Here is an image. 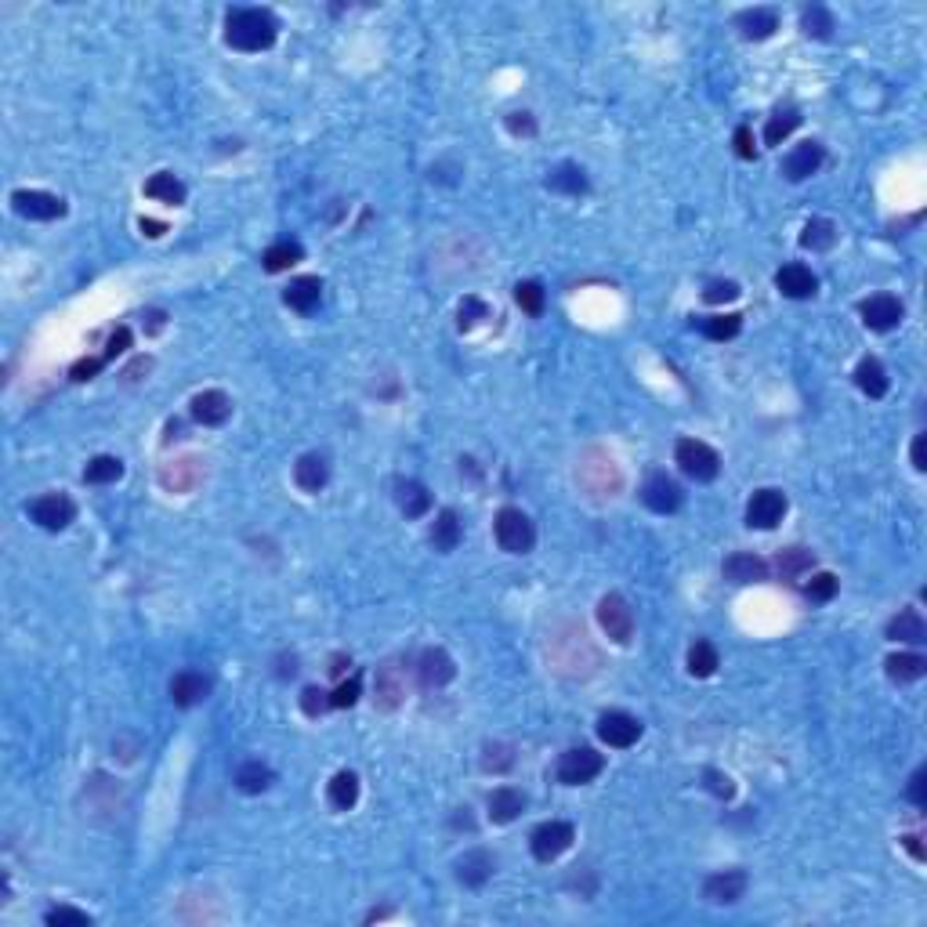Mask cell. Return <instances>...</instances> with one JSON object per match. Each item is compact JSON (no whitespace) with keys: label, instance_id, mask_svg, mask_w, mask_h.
I'll use <instances>...</instances> for the list:
<instances>
[{"label":"cell","instance_id":"cell-1","mask_svg":"<svg viewBox=\"0 0 927 927\" xmlns=\"http://www.w3.org/2000/svg\"><path fill=\"white\" fill-rule=\"evenodd\" d=\"M279 22L265 7H236L225 18V40L236 51H265L276 44Z\"/></svg>","mask_w":927,"mask_h":927},{"label":"cell","instance_id":"cell-2","mask_svg":"<svg viewBox=\"0 0 927 927\" xmlns=\"http://www.w3.org/2000/svg\"><path fill=\"white\" fill-rule=\"evenodd\" d=\"M576 479H580L584 493H591V497H598V500L616 497L619 490H623V471H619L616 457L606 453V449H598V446H591V449L580 453V460H576Z\"/></svg>","mask_w":927,"mask_h":927},{"label":"cell","instance_id":"cell-3","mask_svg":"<svg viewBox=\"0 0 927 927\" xmlns=\"http://www.w3.org/2000/svg\"><path fill=\"white\" fill-rule=\"evenodd\" d=\"M493 532H497L500 551H508V554H529L532 543H536V529H532V521L521 508H500L497 521H493Z\"/></svg>","mask_w":927,"mask_h":927},{"label":"cell","instance_id":"cell-4","mask_svg":"<svg viewBox=\"0 0 927 927\" xmlns=\"http://www.w3.org/2000/svg\"><path fill=\"white\" fill-rule=\"evenodd\" d=\"M674 460H678L681 471H685L689 479H696V482H711V479H718V471H722L718 449L707 446V442H700V438H681V442L674 446Z\"/></svg>","mask_w":927,"mask_h":927},{"label":"cell","instance_id":"cell-5","mask_svg":"<svg viewBox=\"0 0 927 927\" xmlns=\"http://www.w3.org/2000/svg\"><path fill=\"white\" fill-rule=\"evenodd\" d=\"M602 768H606V757H602L598 750H591V746H573V750H565V753L558 757V783H565V786H584V783L598 779Z\"/></svg>","mask_w":927,"mask_h":927},{"label":"cell","instance_id":"cell-6","mask_svg":"<svg viewBox=\"0 0 927 927\" xmlns=\"http://www.w3.org/2000/svg\"><path fill=\"white\" fill-rule=\"evenodd\" d=\"M576 840V829L562 819H551V823H540L532 833H529V848L540 862H554L558 855H565Z\"/></svg>","mask_w":927,"mask_h":927},{"label":"cell","instance_id":"cell-7","mask_svg":"<svg viewBox=\"0 0 927 927\" xmlns=\"http://www.w3.org/2000/svg\"><path fill=\"white\" fill-rule=\"evenodd\" d=\"M160 486L167 493H193L200 482H204V460L200 457H178V460H167L160 468Z\"/></svg>","mask_w":927,"mask_h":927},{"label":"cell","instance_id":"cell-8","mask_svg":"<svg viewBox=\"0 0 927 927\" xmlns=\"http://www.w3.org/2000/svg\"><path fill=\"white\" fill-rule=\"evenodd\" d=\"M598 623L609 634V641H616V645H627L634 637V613L619 595H606L598 602Z\"/></svg>","mask_w":927,"mask_h":927},{"label":"cell","instance_id":"cell-9","mask_svg":"<svg viewBox=\"0 0 927 927\" xmlns=\"http://www.w3.org/2000/svg\"><path fill=\"white\" fill-rule=\"evenodd\" d=\"M29 515H33V521H37L40 529H47V532H58V529H66V525L77 518V504H73L66 493H47V497L33 500Z\"/></svg>","mask_w":927,"mask_h":927},{"label":"cell","instance_id":"cell-10","mask_svg":"<svg viewBox=\"0 0 927 927\" xmlns=\"http://www.w3.org/2000/svg\"><path fill=\"white\" fill-rule=\"evenodd\" d=\"M786 515V497L779 490H757L746 504V525L750 529H775Z\"/></svg>","mask_w":927,"mask_h":927},{"label":"cell","instance_id":"cell-11","mask_svg":"<svg viewBox=\"0 0 927 927\" xmlns=\"http://www.w3.org/2000/svg\"><path fill=\"white\" fill-rule=\"evenodd\" d=\"M11 206H15L22 217H29V221H55V217L66 214V204H62L58 196L40 193V189H18V193L11 196Z\"/></svg>","mask_w":927,"mask_h":927},{"label":"cell","instance_id":"cell-12","mask_svg":"<svg viewBox=\"0 0 927 927\" xmlns=\"http://www.w3.org/2000/svg\"><path fill=\"white\" fill-rule=\"evenodd\" d=\"M859 315H862V322H866L869 330L888 333V330H895V326L902 322V301L891 298V294H873V298H866V301L859 305Z\"/></svg>","mask_w":927,"mask_h":927},{"label":"cell","instance_id":"cell-13","mask_svg":"<svg viewBox=\"0 0 927 927\" xmlns=\"http://www.w3.org/2000/svg\"><path fill=\"white\" fill-rule=\"evenodd\" d=\"M406 696V678H403V667L395 659H388L384 667H377V678H374V703L381 711H395Z\"/></svg>","mask_w":927,"mask_h":927},{"label":"cell","instance_id":"cell-14","mask_svg":"<svg viewBox=\"0 0 927 927\" xmlns=\"http://www.w3.org/2000/svg\"><path fill=\"white\" fill-rule=\"evenodd\" d=\"M598 739L616 746V750H627V746H634L641 739V722L623 714V711H609V714L598 718Z\"/></svg>","mask_w":927,"mask_h":927},{"label":"cell","instance_id":"cell-15","mask_svg":"<svg viewBox=\"0 0 927 927\" xmlns=\"http://www.w3.org/2000/svg\"><path fill=\"white\" fill-rule=\"evenodd\" d=\"M641 500L645 508H652L656 515H670L681 508V486L667 475H652L645 486H641Z\"/></svg>","mask_w":927,"mask_h":927},{"label":"cell","instance_id":"cell-16","mask_svg":"<svg viewBox=\"0 0 927 927\" xmlns=\"http://www.w3.org/2000/svg\"><path fill=\"white\" fill-rule=\"evenodd\" d=\"M189 413H193V420H196V424H204V427H217V424H225V420L232 416V399H228L225 392L210 388V392L193 395Z\"/></svg>","mask_w":927,"mask_h":927},{"label":"cell","instance_id":"cell-17","mask_svg":"<svg viewBox=\"0 0 927 927\" xmlns=\"http://www.w3.org/2000/svg\"><path fill=\"white\" fill-rule=\"evenodd\" d=\"M416 674H420V685H424V689H442V685L453 681L457 667H453V659H449L442 648H424L420 659H416Z\"/></svg>","mask_w":927,"mask_h":927},{"label":"cell","instance_id":"cell-18","mask_svg":"<svg viewBox=\"0 0 927 927\" xmlns=\"http://www.w3.org/2000/svg\"><path fill=\"white\" fill-rule=\"evenodd\" d=\"M775 287H779L783 298L805 301V298H812V294L819 290V279H816L812 269H805V265H783V269L775 272Z\"/></svg>","mask_w":927,"mask_h":927},{"label":"cell","instance_id":"cell-19","mask_svg":"<svg viewBox=\"0 0 927 927\" xmlns=\"http://www.w3.org/2000/svg\"><path fill=\"white\" fill-rule=\"evenodd\" d=\"M722 569H724V580H732V584H761V580H768V562L757 558V554H750V551L728 554Z\"/></svg>","mask_w":927,"mask_h":927},{"label":"cell","instance_id":"cell-20","mask_svg":"<svg viewBox=\"0 0 927 927\" xmlns=\"http://www.w3.org/2000/svg\"><path fill=\"white\" fill-rule=\"evenodd\" d=\"M743 891H746V873H743V869L714 873V877H707V884H703V899H707V902H718V906L739 902Z\"/></svg>","mask_w":927,"mask_h":927},{"label":"cell","instance_id":"cell-21","mask_svg":"<svg viewBox=\"0 0 927 927\" xmlns=\"http://www.w3.org/2000/svg\"><path fill=\"white\" fill-rule=\"evenodd\" d=\"M819 167H823V145H819V142H801V145L786 156L783 174H786L790 182H805V178H812Z\"/></svg>","mask_w":927,"mask_h":927},{"label":"cell","instance_id":"cell-22","mask_svg":"<svg viewBox=\"0 0 927 927\" xmlns=\"http://www.w3.org/2000/svg\"><path fill=\"white\" fill-rule=\"evenodd\" d=\"M210 692V681H206L200 670H182L171 678V700L174 707H196L200 700H206Z\"/></svg>","mask_w":927,"mask_h":927},{"label":"cell","instance_id":"cell-23","mask_svg":"<svg viewBox=\"0 0 927 927\" xmlns=\"http://www.w3.org/2000/svg\"><path fill=\"white\" fill-rule=\"evenodd\" d=\"M735 26L743 29L746 40H768L779 29V15L772 7H746L735 15Z\"/></svg>","mask_w":927,"mask_h":927},{"label":"cell","instance_id":"cell-24","mask_svg":"<svg viewBox=\"0 0 927 927\" xmlns=\"http://www.w3.org/2000/svg\"><path fill=\"white\" fill-rule=\"evenodd\" d=\"M493 866H497L493 855L479 848V851H468V855L457 862V877H460L468 888H482V884L493 877Z\"/></svg>","mask_w":927,"mask_h":927},{"label":"cell","instance_id":"cell-25","mask_svg":"<svg viewBox=\"0 0 927 927\" xmlns=\"http://www.w3.org/2000/svg\"><path fill=\"white\" fill-rule=\"evenodd\" d=\"M283 301L294 311H311L322 301V283H319L315 276H298V279H290V287L283 290Z\"/></svg>","mask_w":927,"mask_h":927},{"label":"cell","instance_id":"cell-26","mask_svg":"<svg viewBox=\"0 0 927 927\" xmlns=\"http://www.w3.org/2000/svg\"><path fill=\"white\" fill-rule=\"evenodd\" d=\"M326 479H330V468H326V460H322L319 453H305V457L294 464V482H298V490H305V493H319V490L326 486Z\"/></svg>","mask_w":927,"mask_h":927},{"label":"cell","instance_id":"cell-27","mask_svg":"<svg viewBox=\"0 0 927 927\" xmlns=\"http://www.w3.org/2000/svg\"><path fill=\"white\" fill-rule=\"evenodd\" d=\"M326 801H330L333 812L355 808V801H359V775L355 772H337L330 779V786H326Z\"/></svg>","mask_w":927,"mask_h":927},{"label":"cell","instance_id":"cell-28","mask_svg":"<svg viewBox=\"0 0 927 927\" xmlns=\"http://www.w3.org/2000/svg\"><path fill=\"white\" fill-rule=\"evenodd\" d=\"M525 812V797L511 790V786H500V790H493L490 794V819L493 823H515L518 816Z\"/></svg>","mask_w":927,"mask_h":927},{"label":"cell","instance_id":"cell-29","mask_svg":"<svg viewBox=\"0 0 927 927\" xmlns=\"http://www.w3.org/2000/svg\"><path fill=\"white\" fill-rule=\"evenodd\" d=\"M145 196L156 200V204L178 206V204H185V185H182L171 171H160V174H153V178L145 182Z\"/></svg>","mask_w":927,"mask_h":927},{"label":"cell","instance_id":"cell-30","mask_svg":"<svg viewBox=\"0 0 927 927\" xmlns=\"http://www.w3.org/2000/svg\"><path fill=\"white\" fill-rule=\"evenodd\" d=\"M547 189L551 193H565V196H584L587 193V174L576 163H558L551 171V178H547Z\"/></svg>","mask_w":927,"mask_h":927},{"label":"cell","instance_id":"cell-31","mask_svg":"<svg viewBox=\"0 0 927 927\" xmlns=\"http://www.w3.org/2000/svg\"><path fill=\"white\" fill-rule=\"evenodd\" d=\"M855 384L869 395V399H884L888 395V374H884V366H880V359H862L859 366H855Z\"/></svg>","mask_w":927,"mask_h":927},{"label":"cell","instance_id":"cell-32","mask_svg":"<svg viewBox=\"0 0 927 927\" xmlns=\"http://www.w3.org/2000/svg\"><path fill=\"white\" fill-rule=\"evenodd\" d=\"M812 565H816V554L805 551V547H786V551H779V558H775V569H779V576H783L786 584H794V580H801L805 573H812Z\"/></svg>","mask_w":927,"mask_h":927},{"label":"cell","instance_id":"cell-33","mask_svg":"<svg viewBox=\"0 0 927 927\" xmlns=\"http://www.w3.org/2000/svg\"><path fill=\"white\" fill-rule=\"evenodd\" d=\"M888 678L891 681H921L927 674V659L921 656V652H899V656H888Z\"/></svg>","mask_w":927,"mask_h":927},{"label":"cell","instance_id":"cell-34","mask_svg":"<svg viewBox=\"0 0 927 927\" xmlns=\"http://www.w3.org/2000/svg\"><path fill=\"white\" fill-rule=\"evenodd\" d=\"M395 500H399V508H403V515L406 518H420L431 511V493H427L420 482H413V479L395 486Z\"/></svg>","mask_w":927,"mask_h":927},{"label":"cell","instance_id":"cell-35","mask_svg":"<svg viewBox=\"0 0 927 927\" xmlns=\"http://www.w3.org/2000/svg\"><path fill=\"white\" fill-rule=\"evenodd\" d=\"M888 637H891V641H910V645L924 641L927 637L924 616H921L917 609H902L899 616L888 623Z\"/></svg>","mask_w":927,"mask_h":927},{"label":"cell","instance_id":"cell-36","mask_svg":"<svg viewBox=\"0 0 927 927\" xmlns=\"http://www.w3.org/2000/svg\"><path fill=\"white\" fill-rule=\"evenodd\" d=\"M431 543H435V551H453L457 543H460V518H457V511H438V518H435V525H431Z\"/></svg>","mask_w":927,"mask_h":927},{"label":"cell","instance_id":"cell-37","mask_svg":"<svg viewBox=\"0 0 927 927\" xmlns=\"http://www.w3.org/2000/svg\"><path fill=\"white\" fill-rule=\"evenodd\" d=\"M301 258H305L301 243L283 239V243H276V247H269V250H265L261 265H265V272H287V269H290V265H298Z\"/></svg>","mask_w":927,"mask_h":927},{"label":"cell","instance_id":"cell-38","mask_svg":"<svg viewBox=\"0 0 927 927\" xmlns=\"http://www.w3.org/2000/svg\"><path fill=\"white\" fill-rule=\"evenodd\" d=\"M236 786H239L243 794H261V790L272 786V768L261 764V761H247V764H239V772H236Z\"/></svg>","mask_w":927,"mask_h":927},{"label":"cell","instance_id":"cell-39","mask_svg":"<svg viewBox=\"0 0 927 927\" xmlns=\"http://www.w3.org/2000/svg\"><path fill=\"white\" fill-rule=\"evenodd\" d=\"M123 475V460L120 457H95V460H88V468H84V482H91V486H109V482H116Z\"/></svg>","mask_w":927,"mask_h":927},{"label":"cell","instance_id":"cell-40","mask_svg":"<svg viewBox=\"0 0 927 927\" xmlns=\"http://www.w3.org/2000/svg\"><path fill=\"white\" fill-rule=\"evenodd\" d=\"M833 243H837V225L826 217H812L801 232V247H808V250H829Z\"/></svg>","mask_w":927,"mask_h":927},{"label":"cell","instance_id":"cell-41","mask_svg":"<svg viewBox=\"0 0 927 927\" xmlns=\"http://www.w3.org/2000/svg\"><path fill=\"white\" fill-rule=\"evenodd\" d=\"M801 26H805V33H808V37H816V40H829V37H833V29H837L833 15L826 11L823 4H812V7H805V15H801Z\"/></svg>","mask_w":927,"mask_h":927},{"label":"cell","instance_id":"cell-42","mask_svg":"<svg viewBox=\"0 0 927 927\" xmlns=\"http://www.w3.org/2000/svg\"><path fill=\"white\" fill-rule=\"evenodd\" d=\"M689 670H692L696 678H711V674L718 670V648H714L711 641H696V645L689 648Z\"/></svg>","mask_w":927,"mask_h":927},{"label":"cell","instance_id":"cell-43","mask_svg":"<svg viewBox=\"0 0 927 927\" xmlns=\"http://www.w3.org/2000/svg\"><path fill=\"white\" fill-rule=\"evenodd\" d=\"M739 326H743V319H739L735 311H728V315H707V319L700 322V330H703L711 341H732V337L739 333Z\"/></svg>","mask_w":927,"mask_h":927},{"label":"cell","instance_id":"cell-44","mask_svg":"<svg viewBox=\"0 0 927 927\" xmlns=\"http://www.w3.org/2000/svg\"><path fill=\"white\" fill-rule=\"evenodd\" d=\"M797 123H801V116H797L794 109L775 112V116L768 120V127H764V142H768V145H783V138H790V134L797 131Z\"/></svg>","mask_w":927,"mask_h":927},{"label":"cell","instance_id":"cell-45","mask_svg":"<svg viewBox=\"0 0 927 927\" xmlns=\"http://www.w3.org/2000/svg\"><path fill=\"white\" fill-rule=\"evenodd\" d=\"M515 301L521 311H529V315H540L543 311V287L540 283H532V279H525V283H518L515 287Z\"/></svg>","mask_w":927,"mask_h":927},{"label":"cell","instance_id":"cell-46","mask_svg":"<svg viewBox=\"0 0 927 927\" xmlns=\"http://www.w3.org/2000/svg\"><path fill=\"white\" fill-rule=\"evenodd\" d=\"M515 764V753H511V746L508 743H493V746H486V757H482V768L486 772H508Z\"/></svg>","mask_w":927,"mask_h":927},{"label":"cell","instance_id":"cell-47","mask_svg":"<svg viewBox=\"0 0 927 927\" xmlns=\"http://www.w3.org/2000/svg\"><path fill=\"white\" fill-rule=\"evenodd\" d=\"M805 595H808L812 602H829V598L837 595V576H833V573H816V576L805 584Z\"/></svg>","mask_w":927,"mask_h":927},{"label":"cell","instance_id":"cell-48","mask_svg":"<svg viewBox=\"0 0 927 927\" xmlns=\"http://www.w3.org/2000/svg\"><path fill=\"white\" fill-rule=\"evenodd\" d=\"M44 924H47V927H62V924L91 927V917H88V913H80V910H69V906H58V910H47V913H44Z\"/></svg>","mask_w":927,"mask_h":927},{"label":"cell","instance_id":"cell-49","mask_svg":"<svg viewBox=\"0 0 927 927\" xmlns=\"http://www.w3.org/2000/svg\"><path fill=\"white\" fill-rule=\"evenodd\" d=\"M735 298H739V283H732V279H714L703 290V301H711V305H724V301H735Z\"/></svg>","mask_w":927,"mask_h":927},{"label":"cell","instance_id":"cell-50","mask_svg":"<svg viewBox=\"0 0 927 927\" xmlns=\"http://www.w3.org/2000/svg\"><path fill=\"white\" fill-rule=\"evenodd\" d=\"M330 707H333V703H330V696H326L322 689H315V685H311V689H305V692H301V711H305L309 718H319V714H326Z\"/></svg>","mask_w":927,"mask_h":927},{"label":"cell","instance_id":"cell-51","mask_svg":"<svg viewBox=\"0 0 927 927\" xmlns=\"http://www.w3.org/2000/svg\"><path fill=\"white\" fill-rule=\"evenodd\" d=\"M355 700H359V678H348V681H341V685L333 689V696H330V703H333L337 711H344V707H355Z\"/></svg>","mask_w":927,"mask_h":927},{"label":"cell","instance_id":"cell-52","mask_svg":"<svg viewBox=\"0 0 927 927\" xmlns=\"http://www.w3.org/2000/svg\"><path fill=\"white\" fill-rule=\"evenodd\" d=\"M479 319H490V309L479 298H464L460 301V330H471Z\"/></svg>","mask_w":927,"mask_h":927},{"label":"cell","instance_id":"cell-53","mask_svg":"<svg viewBox=\"0 0 927 927\" xmlns=\"http://www.w3.org/2000/svg\"><path fill=\"white\" fill-rule=\"evenodd\" d=\"M127 348H131V330H127V326H116V330L109 333V341H105L102 359H116V355H123Z\"/></svg>","mask_w":927,"mask_h":927},{"label":"cell","instance_id":"cell-54","mask_svg":"<svg viewBox=\"0 0 927 927\" xmlns=\"http://www.w3.org/2000/svg\"><path fill=\"white\" fill-rule=\"evenodd\" d=\"M102 363H105V359H95V355H84V359H77V363H73L69 377H73V381H91V377H99Z\"/></svg>","mask_w":927,"mask_h":927},{"label":"cell","instance_id":"cell-55","mask_svg":"<svg viewBox=\"0 0 927 927\" xmlns=\"http://www.w3.org/2000/svg\"><path fill=\"white\" fill-rule=\"evenodd\" d=\"M735 153H739L743 160H753V156H757V145H753V131H750V127H739V131H735Z\"/></svg>","mask_w":927,"mask_h":927},{"label":"cell","instance_id":"cell-56","mask_svg":"<svg viewBox=\"0 0 927 927\" xmlns=\"http://www.w3.org/2000/svg\"><path fill=\"white\" fill-rule=\"evenodd\" d=\"M508 131L518 134V138H521V134L529 138V134H536V123H532L529 112H511V116H508Z\"/></svg>","mask_w":927,"mask_h":927},{"label":"cell","instance_id":"cell-57","mask_svg":"<svg viewBox=\"0 0 927 927\" xmlns=\"http://www.w3.org/2000/svg\"><path fill=\"white\" fill-rule=\"evenodd\" d=\"M707 786H711V790H714L718 797H724V801H728V797L735 794L732 779H728V775H722V772H714V768H707Z\"/></svg>","mask_w":927,"mask_h":927},{"label":"cell","instance_id":"cell-58","mask_svg":"<svg viewBox=\"0 0 927 927\" xmlns=\"http://www.w3.org/2000/svg\"><path fill=\"white\" fill-rule=\"evenodd\" d=\"M924 779H927V772H924V768H917V772H913V779H910V801H913V805H917V808H924V805H927Z\"/></svg>","mask_w":927,"mask_h":927},{"label":"cell","instance_id":"cell-59","mask_svg":"<svg viewBox=\"0 0 927 927\" xmlns=\"http://www.w3.org/2000/svg\"><path fill=\"white\" fill-rule=\"evenodd\" d=\"M913 468L924 471L927 468V435H917L913 438Z\"/></svg>","mask_w":927,"mask_h":927},{"label":"cell","instance_id":"cell-60","mask_svg":"<svg viewBox=\"0 0 927 927\" xmlns=\"http://www.w3.org/2000/svg\"><path fill=\"white\" fill-rule=\"evenodd\" d=\"M138 228H142L149 239H160V236L167 232V225H163V221H153V217H142V221H138Z\"/></svg>","mask_w":927,"mask_h":927},{"label":"cell","instance_id":"cell-61","mask_svg":"<svg viewBox=\"0 0 927 927\" xmlns=\"http://www.w3.org/2000/svg\"><path fill=\"white\" fill-rule=\"evenodd\" d=\"M149 366H153V359L142 355V359H134V363L123 370V377H127V381H138V374H149Z\"/></svg>","mask_w":927,"mask_h":927},{"label":"cell","instance_id":"cell-62","mask_svg":"<svg viewBox=\"0 0 927 927\" xmlns=\"http://www.w3.org/2000/svg\"><path fill=\"white\" fill-rule=\"evenodd\" d=\"M902 844H906V851H910L917 862H924V848H921V837H917V833H906Z\"/></svg>","mask_w":927,"mask_h":927},{"label":"cell","instance_id":"cell-63","mask_svg":"<svg viewBox=\"0 0 927 927\" xmlns=\"http://www.w3.org/2000/svg\"><path fill=\"white\" fill-rule=\"evenodd\" d=\"M163 330V311H149L145 315V333H160Z\"/></svg>","mask_w":927,"mask_h":927},{"label":"cell","instance_id":"cell-64","mask_svg":"<svg viewBox=\"0 0 927 927\" xmlns=\"http://www.w3.org/2000/svg\"><path fill=\"white\" fill-rule=\"evenodd\" d=\"M344 667H352V663H348L344 656H333V663H330V674H337V678H341V674H344Z\"/></svg>","mask_w":927,"mask_h":927}]
</instances>
